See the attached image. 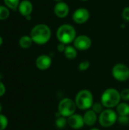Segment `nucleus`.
<instances>
[{
    "label": "nucleus",
    "mask_w": 129,
    "mask_h": 130,
    "mask_svg": "<svg viewBox=\"0 0 129 130\" xmlns=\"http://www.w3.org/2000/svg\"><path fill=\"white\" fill-rule=\"evenodd\" d=\"M51 29L44 24L36 25L30 32V37L33 41L39 45H43L48 43L51 38Z\"/></svg>",
    "instance_id": "obj_1"
},
{
    "label": "nucleus",
    "mask_w": 129,
    "mask_h": 130,
    "mask_svg": "<svg viewBox=\"0 0 129 130\" xmlns=\"http://www.w3.org/2000/svg\"><path fill=\"white\" fill-rule=\"evenodd\" d=\"M100 100L104 107L108 109H113L117 107L122 99L120 92L118 90L113 88H109L106 89L103 92Z\"/></svg>",
    "instance_id": "obj_2"
},
{
    "label": "nucleus",
    "mask_w": 129,
    "mask_h": 130,
    "mask_svg": "<svg viewBox=\"0 0 129 130\" xmlns=\"http://www.w3.org/2000/svg\"><path fill=\"white\" fill-rule=\"evenodd\" d=\"M76 30L75 27L70 24L61 25L56 32V37L59 43L68 45L74 42L76 38Z\"/></svg>",
    "instance_id": "obj_3"
},
{
    "label": "nucleus",
    "mask_w": 129,
    "mask_h": 130,
    "mask_svg": "<svg viewBox=\"0 0 129 130\" xmlns=\"http://www.w3.org/2000/svg\"><path fill=\"white\" fill-rule=\"evenodd\" d=\"M75 102L77 108L82 110H90L94 103L93 94L89 90L83 89L77 94Z\"/></svg>",
    "instance_id": "obj_4"
},
{
    "label": "nucleus",
    "mask_w": 129,
    "mask_h": 130,
    "mask_svg": "<svg viewBox=\"0 0 129 130\" xmlns=\"http://www.w3.org/2000/svg\"><path fill=\"white\" fill-rule=\"evenodd\" d=\"M76 108L77 106L75 101L71 98H65L59 101L58 105V113L61 116L68 118L75 113Z\"/></svg>",
    "instance_id": "obj_5"
},
{
    "label": "nucleus",
    "mask_w": 129,
    "mask_h": 130,
    "mask_svg": "<svg viewBox=\"0 0 129 130\" xmlns=\"http://www.w3.org/2000/svg\"><path fill=\"white\" fill-rule=\"evenodd\" d=\"M118 117L119 116L115 110L106 108L99 115L98 120L101 126L109 128L113 126L117 122Z\"/></svg>",
    "instance_id": "obj_6"
},
{
    "label": "nucleus",
    "mask_w": 129,
    "mask_h": 130,
    "mask_svg": "<svg viewBox=\"0 0 129 130\" xmlns=\"http://www.w3.org/2000/svg\"><path fill=\"white\" fill-rule=\"evenodd\" d=\"M112 75L118 82H126L129 78V68L123 63H117L113 67Z\"/></svg>",
    "instance_id": "obj_7"
},
{
    "label": "nucleus",
    "mask_w": 129,
    "mask_h": 130,
    "mask_svg": "<svg viewBox=\"0 0 129 130\" xmlns=\"http://www.w3.org/2000/svg\"><path fill=\"white\" fill-rule=\"evenodd\" d=\"M73 43H74V46L78 50H81V51H84L90 49L92 45V40L90 37L84 34L76 37Z\"/></svg>",
    "instance_id": "obj_8"
},
{
    "label": "nucleus",
    "mask_w": 129,
    "mask_h": 130,
    "mask_svg": "<svg viewBox=\"0 0 129 130\" xmlns=\"http://www.w3.org/2000/svg\"><path fill=\"white\" fill-rule=\"evenodd\" d=\"M90 18V12L87 8H80L75 11L72 15L73 21L78 24H83L86 23Z\"/></svg>",
    "instance_id": "obj_9"
},
{
    "label": "nucleus",
    "mask_w": 129,
    "mask_h": 130,
    "mask_svg": "<svg viewBox=\"0 0 129 130\" xmlns=\"http://www.w3.org/2000/svg\"><path fill=\"white\" fill-rule=\"evenodd\" d=\"M68 125L74 129H80L85 124L83 116L75 113L71 117H68Z\"/></svg>",
    "instance_id": "obj_10"
},
{
    "label": "nucleus",
    "mask_w": 129,
    "mask_h": 130,
    "mask_svg": "<svg viewBox=\"0 0 129 130\" xmlns=\"http://www.w3.org/2000/svg\"><path fill=\"white\" fill-rule=\"evenodd\" d=\"M69 6L64 2H57L54 7V13L59 18H65L69 13Z\"/></svg>",
    "instance_id": "obj_11"
},
{
    "label": "nucleus",
    "mask_w": 129,
    "mask_h": 130,
    "mask_svg": "<svg viewBox=\"0 0 129 130\" xmlns=\"http://www.w3.org/2000/svg\"><path fill=\"white\" fill-rule=\"evenodd\" d=\"M52 65V59L48 55H41L36 59V66L40 70H46Z\"/></svg>",
    "instance_id": "obj_12"
},
{
    "label": "nucleus",
    "mask_w": 129,
    "mask_h": 130,
    "mask_svg": "<svg viewBox=\"0 0 129 130\" xmlns=\"http://www.w3.org/2000/svg\"><path fill=\"white\" fill-rule=\"evenodd\" d=\"M83 118H84V124L88 126H94L98 120L97 114L92 110H87L84 113Z\"/></svg>",
    "instance_id": "obj_13"
},
{
    "label": "nucleus",
    "mask_w": 129,
    "mask_h": 130,
    "mask_svg": "<svg viewBox=\"0 0 129 130\" xmlns=\"http://www.w3.org/2000/svg\"><path fill=\"white\" fill-rule=\"evenodd\" d=\"M19 12L24 17H28L33 11V5L29 0H23L18 6Z\"/></svg>",
    "instance_id": "obj_14"
},
{
    "label": "nucleus",
    "mask_w": 129,
    "mask_h": 130,
    "mask_svg": "<svg viewBox=\"0 0 129 130\" xmlns=\"http://www.w3.org/2000/svg\"><path fill=\"white\" fill-rule=\"evenodd\" d=\"M116 113L119 116H129V104L124 101L120 102L116 107Z\"/></svg>",
    "instance_id": "obj_15"
},
{
    "label": "nucleus",
    "mask_w": 129,
    "mask_h": 130,
    "mask_svg": "<svg viewBox=\"0 0 129 130\" xmlns=\"http://www.w3.org/2000/svg\"><path fill=\"white\" fill-rule=\"evenodd\" d=\"M77 50H78L75 46L67 45L65 50L64 51V55L68 59H70V60L75 59L78 56V51Z\"/></svg>",
    "instance_id": "obj_16"
},
{
    "label": "nucleus",
    "mask_w": 129,
    "mask_h": 130,
    "mask_svg": "<svg viewBox=\"0 0 129 130\" xmlns=\"http://www.w3.org/2000/svg\"><path fill=\"white\" fill-rule=\"evenodd\" d=\"M33 40L31 38L30 36H23L20 38L19 40V45L21 47L24 48V49H27L29 47L31 46L32 43H33Z\"/></svg>",
    "instance_id": "obj_17"
},
{
    "label": "nucleus",
    "mask_w": 129,
    "mask_h": 130,
    "mask_svg": "<svg viewBox=\"0 0 129 130\" xmlns=\"http://www.w3.org/2000/svg\"><path fill=\"white\" fill-rule=\"evenodd\" d=\"M67 124H68V119H66V117L62 116L58 117L55 121V125L58 129H64L67 126Z\"/></svg>",
    "instance_id": "obj_18"
},
{
    "label": "nucleus",
    "mask_w": 129,
    "mask_h": 130,
    "mask_svg": "<svg viewBox=\"0 0 129 130\" xmlns=\"http://www.w3.org/2000/svg\"><path fill=\"white\" fill-rule=\"evenodd\" d=\"M104 106L103 105V104L100 102H96V103H94L92 107H91V110H94L97 114H100L103 110H104Z\"/></svg>",
    "instance_id": "obj_19"
},
{
    "label": "nucleus",
    "mask_w": 129,
    "mask_h": 130,
    "mask_svg": "<svg viewBox=\"0 0 129 130\" xmlns=\"http://www.w3.org/2000/svg\"><path fill=\"white\" fill-rule=\"evenodd\" d=\"M4 2L8 8L12 10H15L20 4L19 0H4Z\"/></svg>",
    "instance_id": "obj_20"
},
{
    "label": "nucleus",
    "mask_w": 129,
    "mask_h": 130,
    "mask_svg": "<svg viewBox=\"0 0 129 130\" xmlns=\"http://www.w3.org/2000/svg\"><path fill=\"white\" fill-rule=\"evenodd\" d=\"M10 14L9 10L7 7L0 5V20H5Z\"/></svg>",
    "instance_id": "obj_21"
},
{
    "label": "nucleus",
    "mask_w": 129,
    "mask_h": 130,
    "mask_svg": "<svg viewBox=\"0 0 129 130\" xmlns=\"http://www.w3.org/2000/svg\"><path fill=\"white\" fill-rule=\"evenodd\" d=\"M117 122L121 126H128L129 124V116H119Z\"/></svg>",
    "instance_id": "obj_22"
},
{
    "label": "nucleus",
    "mask_w": 129,
    "mask_h": 130,
    "mask_svg": "<svg viewBox=\"0 0 129 130\" xmlns=\"http://www.w3.org/2000/svg\"><path fill=\"white\" fill-rule=\"evenodd\" d=\"M8 119L5 115L0 114V130H5L8 126Z\"/></svg>",
    "instance_id": "obj_23"
},
{
    "label": "nucleus",
    "mask_w": 129,
    "mask_h": 130,
    "mask_svg": "<svg viewBox=\"0 0 129 130\" xmlns=\"http://www.w3.org/2000/svg\"><path fill=\"white\" fill-rule=\"evenodd\" d=\"M90 62H89V61H87V60H84V61L81 62L80 64L78 65V69H79L80 71L84 72V71L87 70V69L90 68Z\"/></svg>",
    "instance_id": "obj_24"
},
{
    "label": "nucleus",
    "mask_w": 129,
    "mask_h": 130,
    "mask_svg": "<svg viewBox=\"0 0 129 130\" xmlns=\"http://www.w3.org/2000/svg\"><path fill=\"white\" fill-rule=\"evenodd\" d=\"M121 99L125 102L129 101V88H125L120 92Z\"/></svg>",
    "instance_id": "obj_25"
},
{
    "label": "nucleus",
    "mask_w": 129,
    "mask_h": 130,
    "mask_svg": "<svg viewBox=\"0 0 129 130\" xmlns=\"http://www.w3.org/2000/svg\"><path fill=\"white\" fill-rule=\"evenodd\" d=\"M122 18L125 21L129 22V7H125L123 9L122 12Z\"/></svg>",
    "instance_id": "obj_26"
},
{
    "label": "nucleus",
    "mask_w": 129,
    "mask_h": 130,
    "mask_svg": "<svg viewBox=\"0 0 129 130\" xmlns=\"http://www.w3.org/2000/svg\"><path fill=\"white\" fill-rule=\"evenodd\" d=\"M65 48H66V45L64 44V43H59L58 44V46H57V50H58V51L60 52V53H62V52L64 53Z\"/></svg>",
    "instance_id": "obj_27"
},
{
    "label": "nucleus",
    "mask_w": 129,
    "mask_h": 130,
    "mask_svg": "<svg viewBox=\"0 0 129 130\" xmlns=\"http://www.w3.org/2000/svg\"><path fill=\"white\" fill-rule=\"evenodd\" d=\"M5 93V86L2 82H0V97L4 95Z\"/></svg>",
    "instance_id": "obj_28"
},
{
    "label": "nucleus",
    "mask_w": 129,
    "mask_h": 130,
    "mask_svg": "<svg viewBox=\"0 0 129 130\" xmlns=\"http://www.w3.org/2000/svg\"><path fill=\"white\" fill-rule=\"evenodd\" d=\"M2 43H3V39H2V37L0 36V46L2 44Z\"/></svg>",
    "instance_id": "obj_29"
},
{
    "label": "nucleus",
    "mask_w": 129,
    "mask_h": 130,
    "mask_svg": "<svg viewBox=\"0 0 129 130\" xmlns=\"http://www.w3.org/2000/svg\"><path fill=\"white\" fill-rule=\"evenodd\" d=\"M2 110V104L0 103V113H1Z\"/></svg>",
    "instance_id": "obj_30"
},
{
    "label": "nucleus",
    "mask_w": 129,
    "mask_h": 130,
    "mask_svg": "<svg viewBox=\"0 0 129 130\" xmlns=\"http://www.w3.org/2000/svg\"><path fill=\"white\" fill-rule=\"evenodd\" d=\"M55 2H62L63 0H54Z\"/></svg>",
    "instance_id": "obj_31"
},
{
    "label": "nucleus",
    "mask_w": 129,
    "mask_h": 130,
    "mask_svg": "<svg viewBox=\"0 0 129 130\" xmlns=\"http://www.w3.org/2000/svg\"><path fill=\"white\" fill-rule=\"evenodd\" d=\"M90 130H100V129H99L98 128H92Z\"/></svg>",
    "instance_id": "obj_32"
},
{
    "label": "nucleus",
    "mask_w": 129,
    "mask_h": 130,
    "mask_svg": "<svg viewBox=\"0 0 129 130\" xmlns=\"http://www.w3.org/2000/svg\"><path fill=\"white\" fill-rule=\"evenodd\" d=\"M81 1H87V0H81Z\"/></svg>",
    "instance_id": "obj_33"
}]
</instances>
